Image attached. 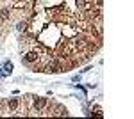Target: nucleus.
I'll return each instance as SVG.
<instances>
[{"label": "nucleus", "mask_w": 134, "mask_h": 119, "mask_svg": "<svg viewBox=\"0 0 134 119\" xmlns=\"http://www.w3.org/2000/svg\"><path fill=\"white\" fill-rule=\"evenodd\" d=\"M47 71H52V73H59V71H66L64 68H63L61 64L57 62V60H52V62H48V66H47Z\"/></svg>", "instance_id": "1"}, {"label": "nucleus", "mask_w": 134, "mask_h": 119, "mask_svg": "<svg viewBox=\"0 0 134 119\" xmlns=\"http://www.w3.org/2000/svg\"><path fill=\"white\" fill-rule=\"evenodd\" d=\"M38 59H40V53H38V52H29V53L23 55V62H29V64L36 62Z\"/></svg>", "instance_id": "2"}, {"label": "nucleus", "mask_w": 134, "mask_h": 119, "mask_svg": "<svg viewBox=\"0 0 134 119\" xmlns=\"http://www.w3.org/2000/svg\"><path fill=\"white\" fill-rule=\"evenodd\" d=\"M7 107H9V110H16L18 107H20V99L18 98H11L9 101H7Z\"/></svg>", "instance_id": "3"}, {"label": "nucleus", "mask_w": 134, "mask_h": 119, "mask_svg": "<svg viewBox=\"0 0 134 119\" xmlns=\"http://www.w3.org/2000/svg\"><path fill=\"white\" fill-rule=\"evenodd\" d=\"M34 107L38 110L43 109V107H47V98H36L34 99Z\"/></svg>", "instance_id": "4"}, {"label": "nucleus", "mask_w": 134, "mask_h": 119, "mask_svg": "<svg viewBox=\"0 0 134 119\" xmlns=\"http://www.w3.org/2000/svg\"><path fill=\"white\" fill-rule=\"evenodd\" d=\"M11 71H13V64H11L9 60H5V62H4V75H7Z\"/></svg>", "instance_id": "5"}, {"label": "nucleus", "mask_w": 134, "mask_h": 119, "mask_svg": "<svg viewBox=\"0 0 134 119\" xmlns=\"http://www.w3.org/2000/svg\"><path fill=\"white\" fill-rule=\"evenodd\" d=\"M0 20H9V9H2L0 11Z\"/></svg>", "instance_id": "6"}, {"label": "nucleus", "mask_w": 134, "mask_h": 119, "mask_svg": "<svg viewBox=\"0 0 134 119\" xmlns=\"http://www.w3.org/2000/svg\"><path fill=\"white\" fill-rule=\"evenodd\" d=\"M16 29L20 30V32H23V30H27V21H20V23H18V27H16Z\"/></svg>", "instance_id": "7"}]
</instances>
